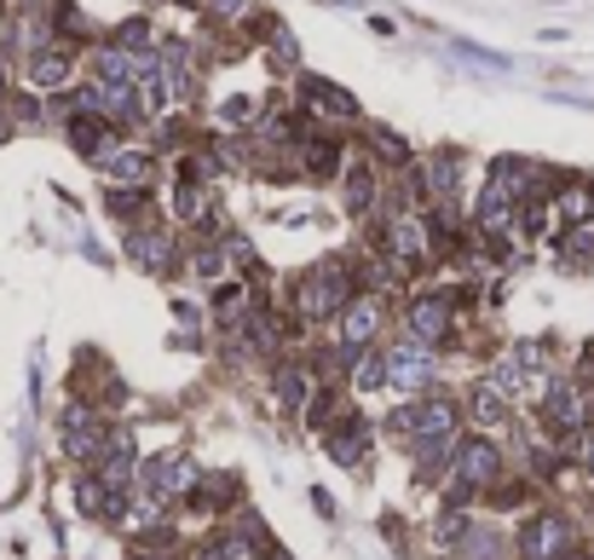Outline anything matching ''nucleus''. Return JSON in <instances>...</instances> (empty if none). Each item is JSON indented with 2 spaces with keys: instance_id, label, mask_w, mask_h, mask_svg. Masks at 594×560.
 <instances>
[{
  "instance_id": "25",
  "label": "nucleus",
  "mask_w": 594,
  "mask_h": 560,
  "mask_svg": "<svg viewBox=\"0 0 594 560\" xmlns=\"http://www.w3.org/2000/svg\"><path fill=\"white\" fill-rule=\"evenodd\" d=\"M375 209H381V180H375V168H358L352 180H347V214L370 220Z\"/></svg>"
},
{
  "instance_id": "28",
  "label": "nucleus",
  "mask_w": 594,
  "mask_h": 560,
  "mask_svg": "<svg viewBox=\"0 0 594 560\" xmlns=\"http://www.w3.org/2000/svg\"><path fill=\"white\" fill-rule=\"evenodd\" d=\"M554 209H560L565 225H572V220H594V180H572L565 191H554Z\"/></svg>"
},
{
  "instance_id": "4",
  "label": "nucleus",
  "mask_w": 594,
  "mask_h": 560,
  "mask_svg": "<svg viewBox=\"0 0 594 560\" xmlns=\"http://www.w3.org/2000/svg\"><path fill=\"white\" fill-rule=\"evenodd\" d=\"M393 434H404L410 445L416 440H445V434H462V404L450 393H416V404L393 411Z\"/></svg>"
},
{
  "instance_id": "19",
  "label": "nucleus",
  "mask_w": 594,
  "mask_h": 560,
  "mask_svg": "<svg viewBox=\"0 0 594 560\" xmlns=\"http://www.w3.org/2000/svg\"><path fill=\"white\" fill-rule=\"evenodd\" d=\"M173 214H179V225H191V232L214 225V191L197 186V180H179L173 186Z\"/></svg>"
},
{
  "instance_id": "13",
  "label": "nucleus",
  "mask_w": 594,
  "mask_h": 560,
  "mask_svg": "<svg viewBox=\"0 0 594 560\" xmlns=\"http://www.w3.org/2000/svg\"><path fill=\"white\" fill-rule=\"evenodd\" d=\"M93 468H98V479H105V486L134 492V486H139V445H134V434H127V427H110L105 456H98Z\"/></svg>"
},
{
  "instance_id": "30",
  "label": "nucleus",
  "mask_w": 594,
  "mask_h": 560,
  "mask_svg": "<svg viewBox=\"0 0 594 560\" xmlns=\"http://www.w3.org/2000/svg\"><path fill=\"white\" fill-rule=\"evenodd\" d=\"M225 266H231L225 243H197V249H191V272L209 277V284H225Z\"/></svg>"
},
{
  "instance_id": "31",
  "label": "nucleus",
  "mask_w": 594,
  "mask_h": 560,
  "mask_svg": "<svg viewBox=\"0 0 594 560\" xmlns=\"http://www.w3.org/2000/svg\"><path fill=\"white\" fill-rule=\"evenodd\" d=\"M456 560H502V538L490 526H474L468 538L456 543Z\"/></svg>"
},
{
  "instance_id": "1",
  "label": "nucleus",
  "mask_w": 594,
  "mask_h": 560,
  "mask_svg": "<svg viewBox=\"0 0 594 560\" xmlns=\"http://www.w3.org/2000/svg\"><path fill=\"white\" fill-rule=\"evenodd\" d=\"M352 295H358L352 266H347V261H323V266H312V272L295 284V318H300V324H329V318L347 313Z\"/></svg>"
},
{
  "instance_id": "40",
  "label": "nucleus",
  "mask_w": 594,
  "mask_h": 560,
  "mask_svg": "<svg viewBox=\"0 0 594 560\" xmlns=\"http://www.w3.org/2000/svg\"><path fill=\"white\" fill-rule=\"evenodd\" d=\"M0 98H7V53H0Z\"/></svg>"
},
{
  "instance_id": "35",
  "label": "nucleus",
  "mask_w": 594,
  "mask_h": 560,
  "mask_svg": "<svg viewBox=\"0 0 594 560\" xmlns=\"http://www.w3.org/2000/svg\"><path fill=\"white\" fill-rule=\"evenodd\" d=\"M254 116H261V98H254V93H225L220 98V121L225 127H248Z\"/></svg>"
},
{
  "instance_id": "15",
  "label": "nucleus",
  "mask_w": 594,
  "mask_h": 560,
  "mask_svg": "<svg viewBox=\"0 0 594 560\" xmlns=\"http://www.w3.org/2000/svg\"><path fill=\"white\" fill-rule=\"evenodd\" d=\"M254 313H261V307H254V289L243 284V277H225L220 295H214V324L225 329V336H243V324Z\"/></svg>"
},
{
  "instance_id": "41",
  "label": "nucleus",
  "mask_w": 594,
  "mask_h": 560,
  "mask_svg": "<svg viewBox=\"0 0 594 560\" xmlns=\"http://www.w3.org/2000/svg\"><path fill=\"white\" fill-rule=\"evenodd\" d=\"M565 560H594V549H572V554H565Z\"/></svg>"
},
{
  "instance_id": "33",
  "label": "nucleus",
  "mask_w": 594,
  "mask_h": 560,
  "mask_svg": "<svg viewBox=\"0 0 594 560\" xmlns=\"http://www.w3.org/2000/svg\"><path fill=\"white\" fill-rule=\"evenodd\" d=\"M105 209L116 220H139L150 209V197H145V186H116V191H105Z\"/></svg>"
},
{
  "instance_id": "29",
  "label": "nucleus",
  "mask_w": 594,
  "mask_h": 560,
  "mask_svg": "<svg viewBox=\"0 0 594 560\" xmlns=\"http://www.w3.org/2000/svg\"><path fill=\"white\" fill-rule=\"evenodd\" d=\"M468 531H474V520H468V503H450L445 515L433 520V543H438V549H456L462 538H468Z\"/></svg>"
},
{
  "instance_id": "12",
  "label": "nucleus",
  "mask_w": 594,
  "mask_h": 560,
  "mask_svg": "<svg viewBox=\"0 0 594 560\" xmlns=\"http://www.w3.org/2000/svg\"><path fill=\"white\" fill-rule=\"evenodd\" d=\"M386 370H393V388H404V393H427L433 388V347H422V341H399V347H386Z\"/></svg>"
},
{
  "instance_id": "16",
  "label": "nucleus",
  "mask_w": 594,
  "mask_h": 560,
  "mask_svg": "<svg viewBox=\"0 0 594 560\" xmlns=\"http://www.w3.org/2000/svg\"><path fill=\"white\" fill-rule=\"evenodd\" d=\"M468 416H474L479 427H508V422H513V399L485 376V381H474V388H468Z\"/></svg>"
},
{
  "instance_id": "22",
  "label": "nucleus",
  "mask_w": 594,
  "mask_h": 560,
  "mask_svg": "<svg viewBox=\"0 0 594 560\" xmlns=\"http://www.w3.org/2000/svg\"><path fill=\"white\" fill-rule=\"evenodd\" d=\"M393 381V370H386V347H364V352H352V388L358 393H375Z\"/></svg>"
},
{
  "instance_id": "18",
  "label": "nucleus",
  "mask_w": 594,
  "mask_h": 560,
  "mask_svg": "<svg viewBox=\"0 0 594 560\" xmlns=\"http://www.w3.org/2000/svg\"><path fill=\"white\" fill-rule=\"evenodd\" d=\"M300 168H306V180H335V173H341V139L306 134L300 139Z\"/></svg>"
},
{
  "instance_id": "17",
  "label": "nucleus",
  "mask_w": 594,
  "mask_h": 560,
  "mask_svg": "<svg viewBox=\"0 0 594 560\" xmlns=\"http://www.w3.org/2000/svg\"><path fill=\"white\" fill-rule=\"evenodd\" d=\"M243 497V486H237V474H202L197 479V492L185 497L197 515H231V503Z\"/></svg>"
},
{
  "instance_id": "6",
  "label": "nucleus",
  "mask_w": 594,
  "mask_h": 560,
  "mask_svg": "<svg viewBox=\"0 0 594 560\" xmlns=\"http://www.w3.org/2000/svg\"><path fill=\"white\" fill-rule=\"evenodd\" d=\"M572 549H577V526L560 508H537L520 526V560H565Z\"/></svg>"
},
{
  "instance_id": "21",
  "label": "nucleus",
  "mask_w": 594,
  "mask_h": 560,
  "mask_svg": "<svg viewBox=\"0 0 594 560\" xmlns=\"http://www.w3.org/2000/svg\"><path fill=\"white\" fill-rule=\"evenodd\" d=\"M456 445H462V434H445V440H416V479H433L450 468V456H456Z\"/></svg>"
},
{
  "instance_id": "20",
  "label": "nucleus",
  "mask_w": 594,
  "mask_h": 560,
  "mask_svg": "<svg viewBox=\"0 0 594 560\" xmlns=\"http://www.w3.org/2000/svg\"><path fill=\"white\" fill-rule=\"evenodd\" d=\"M70 70H75V53H70L64 41H53V46H41V53L30 59V82L35 87H64Z\"/></svg>"
},
{
  "instance_id": "5",
  "label": "nucleus",
  "mask_w": 594,
  "mask_h": 560,
  "mask_svg": "<svg viewBox=\"0 0 594 560\" xmlns=\"http://www.w3.org/2000/svg\"><path fill=\"white\" fill-rule=\"evenodd\" d=\"M588 416H594V404H588V393H583V381L554 376L549 388H542V427H549L554 440L583 434V422H588Z\"/></svg>"
},
{
  "instance_id": "3",
  "label": "nucleus",
  "mask_w": 594,
  "mask_h": 560,
  "mask_svg": "<svg viewBox=\"0 0 594 560\" xmlns=\"http://www.w3.org/2000/svg\"><path fill=\"white\" fill-rule=\"evenodd\" d=\"M105 440H110V422H105V411L98 404H64V416H59V445H64V456L75 468H93L98 456H105Z\"/></svg>"
},
{
  "instance_id": "11",
  "label": "nucleus",
  "mask_w": 594,
  "mask_h": 560,
  "mask_svg": "<svg viewBox=\"0 0 594 560\" xmlns=\"http://www.w3.org/2000/svg\"><path fill=\"white\" fill-rule=\"evenodd\" d=\"M127 261L134 266H145V272H173V261H179V237L173 232H162V225H127Z\"/></svg>"
},
{
  "instance_id": "26",
  "label": "nucleus",
  "mask_w": 594,
  "mask_h": 560,
  "mask_svg": "<svg viewBox=\"0 0 594 560\" xmlns=\"http://www.w3.org/2000/svg\"><path fill=\"white\" fill-rule=\"evenodd\" d=\"M75 508H82L87 520H105V508H110V486L98 479V468H82V474H75Z\"/></svg>"
},
{
  "instance_id": "8",
  "label": "nucleus",
  "mask_w": 594,
  "mask_h": 560,
  "mask_svg": "<svg viewBox=\"0 0 594 560\" xmlns=\"http://www.w3.org/2000/svg\"><path fill=\"white\" fill-rule=\"evenodd\" d=\"M381 324H386V307L375 300V289H358L347 300V313L335 318V341H341V352H364V347H375Z\"/></svg>"
},
{
  "instance_id": "14",
  "label": "nucleus",
  "mask_w": 594,
  "mask_h": 560,
  "mask_svg": "<svg viewBox=\"0 0 594 560\" xmlns=\"http://www.w3.org/2000/svg\"><path fill=\"white\" fill-rule=\"evenodd\" d=\"M300 98H306V110H318V116H341V121L364 116V110H358V98L347 87L323 82V75H300Z\"/></svg>"
},
{
  "instance_id": "38",
  "label": "nucleus",
  "mask_w": 594,
  "mask_h": 560,
  "mask_svg": "<svg viewBox=\"0 0 594 560\" xmlns=\"http://www.w3.org/2000/svg\"><path fill=\"white\" fill-rule=\"evenodd\" d=\"M577 463L583 474H594V434H577Z\"/></svg>"
},
{
  "instance_id": "9",
  "label": "nucleus",
  "mask_w": 594,
  "mask_h": 560,
  "mask_svg": "<svg viewBox=\"0 0 594 560\" xmlns=\"http://www.w3.org/2000/svg\"><path fill=\"white\" fill-rule=\"evenodd\" d=\"M450 324H456V300L450 295H438V289H427V295H416L404 307V336L410 341H422V347H438L450 336Z\"/></svg>"
},
{
  "instance_id": "39",
  "label": "nucleus",
  "mask_w": 594,
  "mask_h": 560,
  "mask_svg": "<svg viewBox=\"0 0 594 560\" xmlns=\"http://www.w3.org/2000/svg\"><path fill=\"white\" fill-rule=\"evenodd\" d=\"M127 560H179V554H150V549H145V554H127Z\"/></svg>"
},
{
  "instance_id": "23",
  "label": "nucleus",
  "mask_w": 594,
  "mask_h": 560,
  "mask_svg": "<svg viewBox=\"0 0 594 560\" xmlns=\"http://www.w3.org/2000/svg\"><path fill=\"white\" fill-rule=\"evenodd\" d=\"M312 399V370L306 364H277V404L283 411H306Z\"/></svg>"
},
{
  "instance_id": "32",
  "label": "nucleus",
  "mask_w": 594,
  "mask_h": 560,
  "mask_svg": "<svg viewBox=\"0 0 594 560\" xmlns=\"http://www.w3.org/2000/svg\"><path fill=\"white\" fill-rule=\"evenodd\" d=\"M370 157L393 162V168H410V162H416V157H410V145L393 134V127H370Z\"/></svg>"
},
{
  "instance_id": "2",
  "label": "nucleus",
  "mask_w": 594,
  "mask_h": 560,
  "mask_svg": "<svg viewBox=\"0 0 594 560\" xmlns=\"http://www.w3.org/2000/svg\"><path fill=\"white\" fill-rule=\"evenodd\" d=\"M497 479H502V445L497 440H462L456 456H450V479H445V492L450 503H474L485 492H497Z\"/></svg>"
},
{
  "instance_id": "7",
  "label": "nucleus",
  "mask_w": 594,
  "mask_h": 560,
  "mask_svg": "<svg viewBox=\"0 0 594 560\" xmlns=\"http://www.w3.org/2000/svg\"><path fill=\"white\" fill-rule=\"evenodd\" d=\"M197 479H202V468L191 463L185 451H162V456H150V463H139V492L162 497V503L191 497V492H197Z\"/></svg>"
},
{
  "instance_id": "24",
  "label": "nucleus",
  "mask_w": 594,
  "mask_h": 560,
  "mask_svg": "<svg viewBox=\"0 0 594 560\" xmlns=\"http://www.w3.org/2000/svg\"><path fill=\"white\" fill-rule=\"evenodd\" d=\"M110 46H121V53L134 59L139 70H145V64H157V53H150V46H157V41H150V23H145V18H127L121 30L110 35Z\"/></svg>"
},
{
  "instance_id": "10",
  "label": "nucleus",
  "mask_w": 594,
  "mask_h": 560,
  "mask_svg": "<svg viewBox=\"0 0 594 560\" xmlns=\"http://www.w3.org/2000/svg\"><path fill=\"white\" fill-rule=\"evenodd\" d=\"M370 445H375V427L358 416V411H341L329 427H323V451L335 456L341 468H364V456H370Z\"/></svg>"
},
{
  "instance_id": "34",
  "label": "nucleus",
  "mask_w": 594,
  "mask_h": 560,
  "mask_svg": "<svg viewBox=\"0 0 594 560\" xmlns=\"http://www.w3.org/2000/svg\"><path fill=\"white\" fill-rule=\"evenodd\" d=\"M105 168L116 173V180H150V157H145L139 145H121V150H116V157H110Z\"/></svg>"
},
{
  "instance_id": "37",
  "label": "nucleus",
  "mask_w": 594,
  "mask_h": 560,
  "mask_svg": "<svg viewBox=\"0 0 594 560\" xmlns=\"http://www.w3.org/2000/svg\"><path fill=\"white\" fill-rule=\"evenodd\" d=\"M272 64H277V70H295V64H300V53H295V35L283 30V23H272Z\"/></svg>"
},
{
  "instance_id": "36",
  "label": "nucleus",
  "mask_w": 594,
  "mask_h": 560,
  "mask_svg": "<svg viewBox=\"0 0 594 560\" xmlns=\"http://www.w3.org/2000/svg\"><path fill=\"white\" fill-rule=\"evenodd\" d=\"M197 560H254V554H248V549L237 543V531H231V526H225V531H220V538H209V543H202V549H197Z\"/></svg>"
},
{
  "instance_id": "27",
  "label": "nucleus",
  "mask_w": 594,
  "mask_h": 560,
  "mask_svg": "<svg viewBox=\"0 0 594 560\" xmlns=\"http://www.w3.org/2000/svg\"><path fill=\"white\" fill-rule=\"evenodd\" d=\"M560 261L565 266H588L594 261V220H572L560 232Z\"/></svg>"
}]
</instances>
